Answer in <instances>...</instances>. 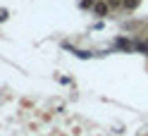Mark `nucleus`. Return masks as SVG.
<instances>
[{
  "mask_svg": "<svg viewBox=\"0 0 148 136\" xmlns=\"http://www.w3.org/2000/svg\"><path fill=\"white\" fill-rule=\"evenodd\" d=\"M108 5H110V10H115V7L124 5V0H108Z\"/></svg>",
  "mask_w": 148,
  "mask_h": 136,
  "instance_id": "obj_3",
  "label": "nucleus"
},
{
  "mask_svg": "<svg viewBox=\"0 0 148 136\" xmlns=\"http://www.w3.org/2000/svg\"><path fill=\"white\" fill-rule=\"evenodd\" d=\"M93 12H96L98 17H105V14H110V5H108V3H96V5H93Z\"/></svg>",
  "mask_w": 148,
  "mask_h": 136,
  "instance_id": "obj_1",
  "label": "nucleus"
},
{
  "mask_svg": "<svg viewBox=\"0 0 148 136\" xmlns=\"http://www.w3.org/2000/svg\"><path fill=\"white\" fill-rule=\"evenodd\" d=\"M5 19H7V12H5V10H0V22H5Z\"/></svg>",
  "mask_w": 148,
  "mask_h": 136,
  "instance_id": "obj_5",
  "label": "nucleus"
},
{
  "mask_svg": "<svg viewBox=\"0 0 148 136\" xmlns=\"http://www.w3.org/2000/svg\"><path fill=\"white\" fill-rule=\"evenodd\" d=\"M93 3H96V0H81V7H91Z\"/></svg>",
  "mask_w": 148,
  "mask_h": 136,
  "instance_id": "obj_4",
  "label": "nucleus"
},
{
  "mask_svg": "<svg viewBox=\"0 0 148 136\" xmlns=\"http://www.w3.org/2000/svg\"><path fill=\"white\" fill-rule=\"evenodd\" d=\"M138 3H141V0H124V10H134Z\"/></svg>",
  "mask_w": 148,
  "mask_h": 136,
  "instance_id": "obj_2",
  "label": "nucleus"
}]
</instances>
